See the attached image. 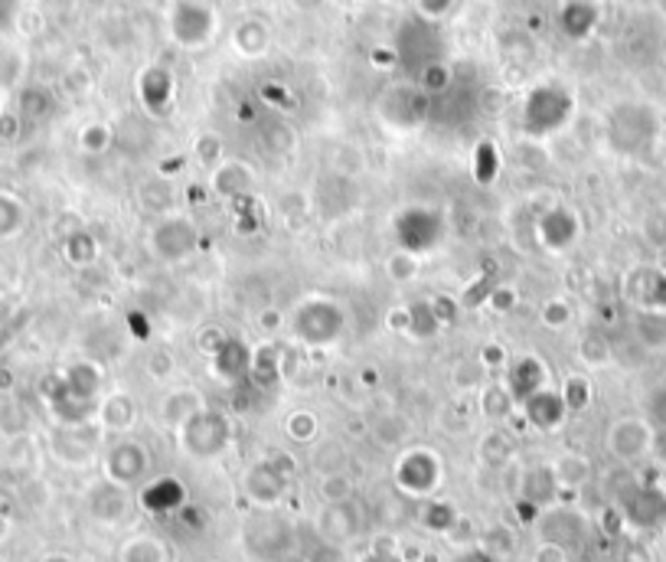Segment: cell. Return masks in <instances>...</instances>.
<instances>
[{
  "label": "cell",
  "mask_w": 666,
  "mask_h": 562,
  "mask_svg": "<svg viewBox=\"0 0 666 562\" xmlns=\"http://www.w3.org/2000/svg\"><path fill=\"white\" fill-rule=\"evenodd\" d=\"M174 484H177V480H154V484L148 487V494H144V507L154 510V514H171V510H177L184 494H181V490L167 494Z\"/></svg>",
  "instance_id": "cell-10"
},
{
  "label": "cell",
  "mask_w": 666,
  "mask_h": 562,
  "mask_svg": "<svg viewBox=\"0 0 666 562\" xmlns=\"http://www.w3.org/2000/svg\"><path fill=\"white\" fill-rule=\"evenodd\" d=\"M206 562H219V560H206Z\"/></svg>",
  "instance_id": "cell-17"
},
{
  "label": "cell",
  "mask_w": 666,
  "mask_h": 562,
  "mask_svg": "<svg viewBox=\"0 0 666 562\" xmlns=\"http://www.w3.org/2000/svg\"><path fill=\"white\" fill-rule=\"evenodd\" d=\"M43 562H73V560H69L66 553H50V556H46Z\"/></svg>",
  "instance_id": "cell-16"
},
{
  "label": "cell",
  "mask_w": 666,
  "mask_h": 562,
  "mask_svg": "<svg viewBox=\"0 0 666 562\" xmlns=\"http://www.w3.org/2000/svg\"><path fill=\"white\" fill-rule=\"evenodd\" d=\"M441 477H445V468H441V458L428 448H415L408 455H402L398 468H395V480L405 494L412 497H428L441 487Z\"/></svg>",
  "instance_id": "cell-1"
},
{
  "label": "cell",
  "mask_w": 666,
  "mask_h": 562,
  "mask_svg": "<svg viewBox=\"0 0 666 562\" xmlns=\"http://www.w3.org/2000/svg\"><path fill=\"white\" fill-rule=\"evenodd\" d=\"M128 514V487H118L111 480H105L92 494V517L101 523H121Z\"/></svg>",
  "instance_id": "cell-7"
},
{
  "label": "cell",
  "mask_w": 666,
  "mask_h": 562,
  "mask_svg": "<svg viewBox=\"0 0 666 562\" xmlns=\"http://www.w3.org/2000/svg\"><path fill=\"white\" fill-rule=\"evenodd\" d=\"M533 562H569V550H566V547H559V543L543 540V543L533 550Z\"/></svg>",
  "instance_id": "cell-12"
},
{
  "label": "cell",
  "mask_w": 666,
  "mask_h": 562,
  "mask_svg": "<svg viewBox=\"0 0 666 562\" xmlns=\"http://www.w3.org/2000/svg\"><path fill=\"white\" fill-rule=\"evenodd\" d=\"M101 422H105L108 429H114V432L131 429V422H134V402H131V396L114 392V396L105 402V409H101Z\"/></svg>",
  "instance_id": "cell-9"
},
{
  "label": "cell",
  "mask_w": 666,
  "mask_h": 562,
  "mask_svg": "<svg viewBox=\"0 0 666 562\" xmlns=\"http://www.w3.org/2000/svg\"><path fill=\"white\" fill-rule=\"evenodd\" d=\"M458 562H493V556L487 550H474V553H465Z\"/></svg>",
  "instance_id": "cell-15"
},
{
  "label": "cell",
  "mask_w": 666,
  "mask_h": 562,
  "mask_svg": "<svg viewBox=\"0 0 666 562\" xmlns=\"http://www.w3.org/2000/svg\"><path fill=\"white\" fill-rule=\"evenodd\" d=\"M242 487H245V497H249L259 510H275V507H282V500H285L287 480L285 474L275 468V465L259 462V465H252V468L245 471Z\"/></svg>",
  "instance_id": "cell-3"
},
{
  "label": "cell",
  "mask_w": 666,
  "mask_h": 562,
  "mask_svg": "<svg viewBox=\"0 0 666 562\" xmlns=\"http://www.w3.org/2000/svg\"><path fill=\"white\" fill-rule=\"evenodd\" d=\"M553 477H556V487H559V490H578V487L588 484L591 465H588V458H581V455H563V458L553 465Z\"/></svg>",
  "instance_id": "cell-8"
},
{
  "label": "cell",
  "mask_w": 666,
  "mask_h": 562,
  "mask_svg": "<svg viewBox=\"0 0 666 562\" xmlns=\"http://www.w3.org/2000/svg\"><path fill=\"white\" fill-rule=\"evenodd\" d=\"M320 497L324 504H347L353 500V480L347 474H327L320 480Z\"/></svg>",
  "instance_id": "cell-11"
},
{
  "label": "cell",
  "mask_w": 666,
  "mask_h": 562,
  "mask_svg": "<svg viewBox=\"0 0 666 562\" xmlns=\"http://www.w3.org/2000/svg\"><path fill=\"white\" fill-rule=\"evenodd\" d=\"M608 448L614 458L621 462H637L647 448H651V429L641 422H618L608 435Z\"/></svg>",
  "instance_id": "cell-5"
},
{
  "label": "cell",
  "mask_w": 666,
  "mask_h": 562,
  "mask_svg": "<svg viewBox=\"0 0 666 562\" xmlns=\"http://www.w3.org/2000/svg\"><path fill=\"white\" fill-rule=\"evenodd\" d=\"M389 275L395 281H405L415 275V259L412 256H405V252H398V256H392L389 259Z\"/></svg>",
  "instance_id": "cell-13"
},
{
  "label": "cell",
  "mask_w": 666,
  "mask_h": 562,
  "mask_svg": "<svg viewBox=\"0 0 666 562\" xmlns=\"http://www.w3.org/2000/svg\"><path fill=\"white\" fill-rule=\"evenodd\" d=\"M363 527V517L357 514V504L347 500V504H324V510L317 514V537L320 543H330V547H347Z\"/></svg>",
  "instance_id": "cell-2"
},
{
  "label": "cell",
  "mask_w": 666,
  "mask_h": 562,
  "mask_svg": "<svg viewBox=\"0 0 666 562\" xmlns=\"http://www.w3.org/2000/svg\"><path fill=\"white\" fill-rule=\"evenodd\" d=\"M569 317H571V307L569 304H563V301H549V304L543 307V321H546L549 327H563Z\"/></svg>",
  "instance_id": "cell-14"
},
{
  "label": "cell",
  "mask_w": 666,
  "mask_h": 562,
  "mask_svg": "<svg viewBox=\"0 0 666 562\" xmlns=\"http://www.w3.org/2000/svg\"><path fill=\"white\" fill-rule=\"evenodd\" d=\"M118 562H171V550L154 533H134L118 547Z\"/></svg>",
  "instance_id": "cell-6"
},
{
  "label": "cell",
  "mask_w": 666,
  "mask_h": 562,
  "mask_svg": "<svg viewBox=\"0 0 666 562\" xmlns=\"http://www.w3.org/2000/svg\"><path fill=\"white\" fill-rule=\"evenodd\" d=\"M105 474L118 487H134L148 474V452L138 442H121L105 458Z\"/></svg>",
  "instance_id": "cell-4"
}]
</instances>
